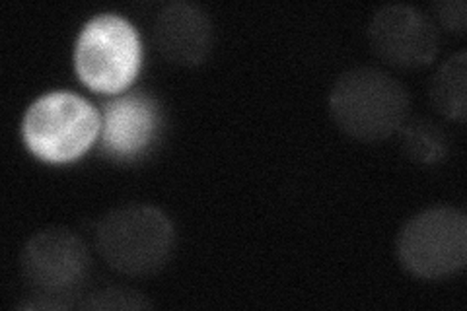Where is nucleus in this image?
<instances>
[{
    "instance_id": "obj_1",
    "label": "nucleus",
    "mask_w": 467,
    "mask_h": 311,
    "mask_svg": "<svg viewBox=\"0 0 467 311\" xmlns=\"http://www.w3.org/2000/svg\"><path fill=\"white\" fill-rule=\"evenodd\" d=\"M407 88L386 70L357 67L343 72L329 94V115L347 137L382 142L407 123Z\"/></svg>"
},
{
    "instance_id": "obj_2",
    "label": "nucleus",
    "mask_w": 467,
    "mask_h": 311,
    "mask_svg": "<svg viewBox=\"0 0 467 311\" xmlns=\"http://www.w3.org/2000/svg\"><path fill=\"white\" fill-rule=\"evenodd\" d=\"M175 230L152 204H123L99 218L96 249L111 269L127 276L158 273L173 254Z\"/></svg>"
},
{
    "instance_id": "obj_3",
    "label": "nucleus",
    "mask_w": 467,
    "mask_h": 311,
    "mask_svg": "<svg viewBox=\"0 0 467 311\" xmlns=\"http://www.w3.org/2000/svg\"><path fill=\"white\" fill-rule=\"evenodd\" d=\"M101 115L75 92L58 90L37 98L27 108L22 135L37 158L65 164L80 158L96 140Z\"/></svg>"
},
{
    "instance_id": "obj_4",
    "label": "nucleus",
    "mask_w": 467,
    "mask_h": 311,
    "mask_svg": "<svg viewBox=\"0 0 467 311\" xmlns=\"http://www.w3.org/2000/svg\"><path fill=\"white\" fill-rule=\"evenodd\" d=\"M142 61L137 29L119 14H99L77 39L75 68L96 92L117 94L135 80Z\"/></svg>"
},
{
    "instance_id": "obj_5",
    "label": "nucleus",
    "mask_w": 467,
    "mask_h": 311,
    "mask_svg": "<svg viewBox=\"0 0 467 311\" xmlns=\"http://www.w3.org/2000/svg\"><path fill=\"white\" fill-rule=\"evenodd\" d=\"M403 269L436 280L462 271L467 263V218L456 206H432L409 218L398 235Z\"/></svg>"
},
{
    "instance_id": "obj_6",
    "label": "nucleus",
    "mask_w": 467,
    "mask_h": 311,
    "mask_svg": "<svg viewBox=\"0 0 467 311\" xmlns=\"http://www.w3.org/2000/svg\"><path fill=\"white\" fill-rule=\"evenodd\" d=\"M26 285L41 298H68L84 283L90 271V255L78 235L61 226L34 233L20 255Z\"/></svg>"
},
{
    "instance_id": "obj_7",
    "label": "nucleus",
    "mask_w": 467,
    "mask_h": 311,
    "mask_svg": "<svg viewBox=\"0 0 467 311\" xmlns=\"http://www.w3.org/2000/svg\"><path fill=\"white\" fill-rule=\"evenodd\" d=\"M372 51L398 68H420L434 61L441 46L436 24L411 5H386L368 26Z\"/></svg>"
},
{
    "instance_id": "obj_8",
    "label": "nucleus",
    "mask_w": 467,
    "mask_h": 311,
    "mask_svg": "<svg viewBox=\"0 0 467 311\" xmlns=\"http://www.w3.org/2000/svg\"><path fill=\"white\" fill-rule=\"evenodd\" d=\"M162 125V109L150 94L117 96L106 103L101 113V150L117 161L139 160L150 150Z\"/></svg>"
},
{
    "instance_id": "obj_9",
    "label": "nucleus",
    "mask_w": 467,
    "mask_h": 311,
    "mask_svg": "<svg viewBox=\"0 0 467 311\" xmlns=\"http://www.w3.org/2000/svg\"><path fill=\"white\" fill-rule=\"evenodd\" d=\"M154 43L166 61L180 67H197L213 47V24L199 5L175 0L158 12Z\"/></svg>"
},
{
    "instance_id": "obj_10",
    "label": "nucleus",
    "mask_w": 467,
    "mask_h": 311,
    "mask_svg": "<svg viewBox=\"0 0 467 311\" xmlns=\"http://www.w3.org/2000/svg\"><path fill=\"white\" fill-rule=\"evenodd\" d=\"M467 57L458 51L441 65L431 80L432 106L451 121L463 123L467 113Z\"/></svg>"
},
{
    "instance_id": "obj_11",
    "label": "nucleus",
    "mask_w": 467,
    "mask_h": 311,
    "mask_svg": "<svg viewBox=\"0 0 467 311\" xmlns=\"http://www.w3.org/2000/svg\"><path fill=\"white\" fill-rule=\"evenodd\" d=\"M400 132L405 156L417 161V164H441L450 152L444 129L431 119H425V117L407 121Z\"/></svg>"
},
{
    "instance_id": "obj_12",
    "label": "nucleus",
    "mask_w": 467,
    "mask_h": 311,
    "mask_svg": "<svg viewBox=\"0 0 467 311\" xmlns=\"http://www.w3.org/2000/svg\"><path fill=\"white\" fill-rule=\"evenodd\" d=\"M84 309H101V311H125V309H150L152 302L144 294L130 288H106L99 290L80 304Z\"/></svg>"
},
{
    "instance_id": "obj_13",
    "label": "nucleus",
    "mask_w": 467,
    "mask_h": 311,
    "mask_svg": "<svg viewBox=\"0 0 467 311\" xmlns=\"http://www.w3.org/2000/svg\"><path fill=\"white\" fill-rule=\"evenodd\" d=\"M432 10L436 20L448 32L462 36L467 27V6L463 0H446V3H434Z\"/></svg>"
}]
</instances>
